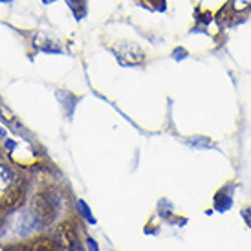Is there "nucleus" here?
Masks as SVG:
<instances>
[{
  "label": "nucleus",
  "mask_w": 251,
  "mask_h": 251,
  "mask_svg": "<svg viewBox=\"0 0 251 251\" xmlns=\"http://www.w3.org/2000/svg\"><path fill=\"white\" fill-rule=\"evenodd\" d=\"M31 211L41 226H50L57 218V200L50 193H37L31 202Z\"/></svg>",
  "instance_id": "1"
},
{
  "label": "nucleus",
  "mask_w": 251,
  "mask_h": 251,
  "mask_svg": "<svg viewBox=\"0 0 251 251\" xmlns=\"http://www.w3.org/2000/svg\"><path fill=\"white\" fill-rule=\"evenodd\" d=\"M26 200V185L22 181H17L15 185L7 187V193L0 198V211L7 213V211L19 209Z\"/></svg>",
  "instance_id": "2"
},
{
  "label": "nucleus",
  "mask_w": 251,
  "mask_h": 251,
  "mask_svg": "<svg viewBox=\"0 0 251 251\" xmlns=\"http://www.w3.org/2000/svg\"><path fill=\"white\" fill-rule=\"evenodd\" d=\"M116 55H118V61H121L123 64H138L143 61L141 48L132 42H121L116 48Z\"/></svg>",
  "instance_id": "3"
},
{
  "label": "nucleus",
  "mask_w": 251,
  "mask_h": 251,
  "mask_svg": "<svg viewBox=\"0 0 251 251\" xmlns=\"http://www.w3.org/2000/svg\"><path fill=\"white\" fill-rule=\"evenodd\" d=\"M57 238H59V246L63 250H68L74 244H77V227L72 220H63L57 227Z\"/></svg>",
  "instance_id": "4"
},
{
  "label": "nucleus",
  "mask_w": 251,
  "mask_h": 251,
  "mask_svg": "<svg viewBox=\"0 0 251 251\" xmlns=\"http://www.w3.org/2000/svg\"><path fill=\"white\" fill-rule=\"evenodd\" d=\"M233 189H235V185L227 183V185H224V187L216 191L213 205H215V209L218 213H226V211L231 209V205H233Z\"/></svg>",
  "instance_id": "5"
},
{
  "label": "nucleus",
  "mask_w": 251,
  "mask_h": 251,
  "mask_svg": "<svg viewBox=\"0 0 251 251\" xmlns=\"http://www.w3.org/2000/svg\"><path fill=\"white\" fill-rule=\"evenodd\" d=\"M31 251H63V248L57 244L55 240H51V238H37L35 242L31 244Z\"/></svg>",
  "instance_id": "6"
},
{
  "label": "nucleus",
  "mask_w": 251,
  "mask_h": 251,
  "mask_svg": "<svg viewBox=\"0 0 251 251\" xmlns=\"http://www.w3.org/2000/svg\"><path fill=\"white\" fill-rule=\"evenodd\" d=\"M227 9L231 13L240 15V13H248L251 9V0H229L227 4Z\"/></svg>",
  "instance_id": "7"
},
{
  "label": "nucleus",
  "mask_w": 251,
  "mask_h": 251,
  "mask_svg": "<svg viewBox=\"0 0 251 251\" xmlns=\"http://www.w3.org/2000/svg\"><path fill=\"white\" fill-rule=\"evenodd\" d=\"M13 173H11V169L6 167L4 163H0V191H4L7 189L11 183H13Z\"/></svg>",
  "instance_id": "8"
},
{
  "label": "nucleus",
  "mask_w": 251,
  "mask_h": 251,
  "mask_svg": "<svg viewBox=\"0 0 251 251\" xmlns=\"http://www.w3.org/2000/svg\"><path fill=\"white\" fill-rule=\"evenodd\" d=\"M77 207H79V211H81V215L84 216V220H86V222L96 224V220H94V216H92L90 209H88V205H86L83 200H79V202H77Z\"/></svg>",
  "instance_id": "9"
},
{
  "label": "nucleus",
  "mask_w": 251,
  "mask_h": 251,
  "mask_svg": "<svg viewBox=\"0 0 251 251\" xmlns=\"http://www.w3.org/2000/svg\"><path fill=\"white\" fill-rule=\"evenodd\" d=\"M211 141L207 138H203V136H195L193 140H191V145L195 147V149H207Z\"/></svg>",
  "instance_id": "10"
},
{
  "label": "nucleus",
  "mask_w": 251,
  "mask_h": 251,
  "mask_svg": "<svg viewBox=\"0 0 251 251\" xmlns=\"http://www.w3.org/2000/svg\"><path fill=\"white\" fill-rule=\"evenodd\" d=\"M4 251H31V248H26V246H7L4 248Z\"/></svg>",
  "instance_id": "11"
},
{
  "label": "nucleus",
  "mask_w": 251,
  "mask_h": 251,
  "mask_svg": "<svg viewBox=\"0 0 251 251\" xmlns=\"http://www.w3.org/2000/svg\"><path fill=\"white\" fill-rule=\"evenodd\" d=\"M242 218H244L246 224L251 227V207H246V209H242Z\"/></svg>",
  "instance_id": "12"
},
{
  "label": "nucleus",
  "mask_w": 251,
  "mask_h": 251,
  "mask_svg": "<svg viewBox=\"0 0 251 251\" xmlns=\"http://www.w3.org/2000/svg\"><path fill=\"white\" fill-rule=\"evenodd\" d=\"M86 242H88V248H90V251H99V248H98V244H96V240H94V238H88Z\"/></svg>",
  "instance_id": "13"
},
{
  "label": "nucleus",
  "mask_w": 251,
  "mask_h": 251,
  "mask_svg": "<svg viewBox=\"0 0 251 251\" xmlns=\"http://www.w3.org/2000/svg\"><path fill=\"white\" fill-rule=\"evenodd\" d=\"M66 251H84V250H83V246H81L79 242H77V244H74L72 248H68Z\"/></svg>",
  "instance_id": "14"
},
{
  "label": "nucleus",
  "mask_w": 251,
  "mask_h": 251,
  "mask_svg": "<svg viewBox=\"0 0 251 251\" xmlns=\"http://www.w3.org/2000/svg\"><path fill=\"white\" fill-rule=\"evenodd\" d=\"M6 136V132H4V128H0V138H4Z\"/></svg>",
  "instance_id": "15"
},
{
  "label": "nucleus",
  "mask_w": 251,
  "mask_h": 251,
  "mask_svg": "<svg viewBox=\"0 0 251 251\" xmlns=\"http://www.w3.org/2000/svg\"><path fill=\"white\" fill-rule=\"evenodd\" d=\"M44 2H53V0H44Z\"/></svg>",
  "instance_id": "16"
}]
</instances>
